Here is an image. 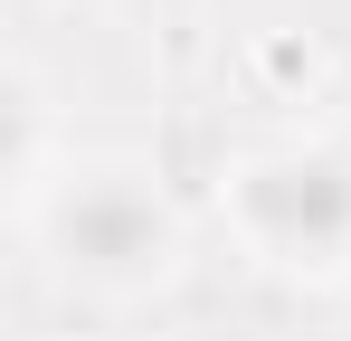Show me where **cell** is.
Masks as SVG:
<instances>
[{
    "label": "cell",
    "mask_w": 351,
    "mask_h": 341,
    "mask_svg": "<svg viewBox=\"0 0 351 341\" xmlns=\"http://www.w3.org/2000/svg\"><path fill=\"white\" fill-rule=\"evenodd\" d=\"M237 209L256 227V247H276L285 266H342L351 256V162L342 152H276L237 180Z\"/></svg>",
    "instance_id": "2"
},
{
    "label": "cell",
    "mask_w": 351,
    "mask_h": 341,
    "mask_svg": "<svg viewBox=\"0 0 351 341\" xmlns=\"http://www.w3.org/2000/svg\"><path fill=\"white\" fill-rule=\"evenodd\" d=\"M48 247L95 284H143V275L171 266L180 227L133 170H86V180H66L48 199Z\"/></svg>",
    "instance_id": "1"
}]
</instances>
